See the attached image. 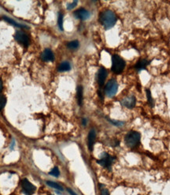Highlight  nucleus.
<instances>
[{
  "instance_id": "nucleus-1",
  "label": "nucleus",
  "mask_w": 170,
  "mask_h": 195,
  "mask_svg": "<svg viewBox=\"0 0 170 195\" xmlns=\"http://www.w3.org/2000/svg\"><path fill=\"white\" fill-rule=\"evenodd\" d=\"M117 16L112 10L106 9L104 10L99 15V21L105 29H109L113 28L117 22Z\"/></svg>"
},
{
  "instance_id": "nucleus-2",
  "label": "nucleus",
  "mask_w": 170,
  "mask_h": 195,
  "mask_svg": "<svg viewBox=\"0 0 170 195\" xmlns=\"http://www.w3.org/2000/svg\"><path fill=\"white\" fill-rule=\"evenodd\" d=\"M141 135L139 132L137 131H130L128 132L125 138V145L128 148H134L138 146L139 141H140Z\"/></svg>"
},
{
  "instance_id": "nucleus-3",
  "label": "nucleus",
  "mask_w": 170,
  "mask_h": 195,
  "mask_svg": "<svg viewBox=\"0 0 170 195\" xmlns=\"http://www.w3.org/2000/svg\"><path fill=\"white\" fill-rule=\"evenodd\" d=\"M125 67V60L118 55H113L112 56V67H111V70L113 73L117 74L122 73Z\"/></svg>"
},
{
  "instance_id": "nucleus-4",
  "label": "nucleus",
  "mask_w": 170,
  "mask_h": 195,
  "mask_svg": "<svg viewBox=\"0 0 170 195\" xmlns=\"http://www.w3.org/2000/svg\"><path fill=\"white\" fill-rule=\"evenodd\" d=\"M118 90V84L117 81L114 79H111L107 82L105 87V94L108 97L111 98L117 94Z\"/></svg>"
},
{
  "instance_id": "nucleus-5",
  "label": "nucleus",
  "mask_w": 170,
  "mask_h": 195,
  "mask_svg": "<svg viewBox=\"0 0 170 195\" xmlns=\"http://www.w3.org/2000/svg\"><path fill=\"white\" fill-rule=\"evenodd\" d=\"M113 160H114V157L111 156L110 155H109L107 153H103L102 155L100 160H99L97 162L99 165H101L105 168H108L110 169L112 164H113Z\"/></svg>"
},
{
  "instance_id": "nucleus-6",
  "label": "nucleus",
  "mask_w": 170,
  "mask_h": 195,
  "mask_svg": "<svg viewBox=\"0 0 170 195\" xmlns=\"http://www.w3.org/2000/svg\"><path fill=\"white\" fill-rule=\"evenodd\" d=\"M14 38L20 44H21L24 47H28L29 45V43H30L29 38H28V35L24 32H21V31L17 32L14 35Z\"/></svg>"
},
{
  "instance_id": "nucleus-7",
  "label": "nucleus",
  "mask_w": 170,
  "mask_h": 195,
  "mask_svg": "<svg viewBox=\"0 0 170 195\" xmlns=\"http://www.w3.org/2000/svg\"><path fill=\"white\" fill-rule=\"evenodd\" d=\"M21 186H22V191H23L24 194L26 195L33 194L35 193V189H36L32 183H31L30 182L26 179L22 180Z\"/></svg>"
},
{
  "instance_id": "nucleus-8",
  "label": "nucleus",
  "mask_w": 170,
  "mask_h": 195,
  "mask_svg": "<svg viewBox=\"0 0 170 195\" xmlns=\"http://www.w3.org/2000/svg\"><path fill=\"white\" fill-rule=\"evenodd\" d=\"M120 103L122 104L124 107L129 109H132L135 106L136 104V99L134 96H128V97H125L120 100Z\"/></svg>"
},
{
  "instance_id": "nucleus-9",
  "label": "nucleus",
  "mask_w": 170,
  "mask_h": 195,
  "mask_svg": "<svg viewBox=\"0 0 170 195\" xmlns=\"http://www.w3.org/2000/svg\"><path fill=\"white\" fill-rule=\"evenodd\" d=\"M74 16H75L76 18L80 19L82 21H85V20L89 18L91 14H90L89 11H87V9H85L84 8H80L76 11L74 12Z\"/></svg>"
},
{
  "instance_id": "nucleus-10",
  "label": "nucleus",
  "mask_w": 170,
  "mask_h": 195,
  "mask_svg": "<svg viewBox=\"0 0 170 195\" xmlns=\"http://www.w3.org/2000/svg\"><path fill=\"white\" fill-rule=\"evenodd\" d=\"M106 77H107V71L106 69H104L103 67L99 69L98 74H97V81H98V84L99 86H102L104 85Z\"/></svg>"
},
{
  "instance_id": "nucleus-11",
  "label": "nucleus",
  "mask_w": 170,
  "mask_h": 195,
  "mask_svg": "<svg viewBox=\"0 0 170 195\" xmlns=\"http://www.w3.org/2000/svg\"><path fill=\"white\" fill-rule=\"evenodd\" d=\"M95 137H96V134L94 130H91L88 134V137H87V145H88V148L89 150L91 152L94 148V141H95Z\"/></svg>"
},
{
  "instance_id": "nucleus-12",
  "label": "nucleus",
  "mask_w": 170,
  "mask_h": 195,
  "mask_svg": "<svg viewBox=\"0 0 170 195\" xmlns=\"http://www.w3.org/2000/svg\"><path fill=\"white\" fill-rule=\"evenodd\" d=\"M42 59L45 62H52L54 61V55L50 49H46L42 53Z\"/></svg>"
},
{
  "instance_id": "nucleus-13",
  "label": "nucleus",
  "mask_w": 170,
  "mask_h": 195,
  "mask_svg": "<svg viewBox=\"0 0 170 195\" xmlns=\"http://www.w3.org/2000/svg\"><path fill=\"white\" fill-rule=\"evenodd\" d=\"M150 64V61L146 60V59H140L137 62V63L135 66V69L137 71H141L143 70H145L146 67Z\"/></svg>"
},
{
  "instance_id": "nucleus-14",
  "label": "nucleus",
  "mask_w": 170,
  "mask_h": 195,
  "mask_svg": "<svg viewBox=\"0 0 170 195\" xmlns=\"http://www.w3.org/2000/svg\"><path fill=\"white\" fill-rule=\"evenodd\" d=\"M71 70V65L68 62H63L61 63L58 67V71L59 72H66Z\"/></svg>"
},
{
  "instance_id": "nucleus-15",
  "label": "nucleus",
  "mask_w": 170,
  "mask_h": 195,
  "mask_svg": "<svg viewBox=\"0 0 170 195\" xmlns=\"http://www.w3.org/2000/svg\"><path fill=\"white\" fill-rule=\"evenodd\" d=\"M76 97H77V102L79 105H82L83 102V87L79 86L77 88V92H76Z\"/></svg>"
},
{
  "instance_id": "nucleus-16",
  "label": "nucleus",
  "mask_w": 170,
  "mask_h": 195,
  "mask_svg": "<svg viewBox=\"0 0 170 195\" xmlns=\"http://www.w3.org/2000/svg\"><path fill=\"white\" fill-rule=\"evenodd\" d=\"M47 184L49 186L52 187V188L57 190V191H63L62 186H61V185H59L58 183H54V182H51V181H47Z\"/></svg>"
},
{
  "instance_id": "nucleus-17",
  "label": "nucleus",
  "mask_w": 170,
  "mask_h": 195,
  "mask_svg": "<svg viewBox=\"0 0 170 195\" xmlns=\"http://www.w3.org/2000/svg\"><path fill=\"white\" fill-rule=\"evenodd\" d=\"M79 45H80V44H79L78 40H73V41H70L69 43H68L67 47H68V49L76 50L79 47Z\"/></svg>"
},
{
  "instance_id": "nucleus-18",
  "label": "nucleus",
  "mask_w": 170,
  "mask_h": 195,
  "mask_svg": "<svg viewBox=\"0 0 170 195\" xmlns=\"http://www.w3.org/2000/svg\"><path fill=\"white\" fill-rule=\"evenodd\" d=\"M146 97H147V100H148V103L150 104V106H151V108H153V105H154V101H153V97L151 96V91H150V89H146Z\"/></svg>"
},
{
  "instance_id": "nucleus-19",
  "label": "nucleus",
  "mask_w": 170,
  "mask_h": 195,
  "mask_svg": "<svg viewBox=\"0 0 170 195\" xmlns=\"http://www.w3.org/2000/svg\"><path fill=\"white\" fill-rule=\"evenodd\" d=\"M58 25L59 28L61 31L63 30V15L61 13H59L58 17Z\"/></svg>"
},
{
  "instance_id": "nucleus-20",
  "label": "nucleus",
  "mask_w": 170,
  "mask_h": 195,
  "mask_svg": "<svg viewBox=\"0 0 170 195\" xmlns=\"http://www.w3.org/2000/svg\"><path fill=\"white\" fill-rule=\"evenodd\" d=\"M6 103V98L3 95H0V111L4 108L5 105Z\"/></svg>"
},
{
  "instance_id": "nucleus-21",
  "label": "nucleus",
  "mask_w": 170,
  "mask_h": 195,
  "mask_svg": "<svg viewBox=\"0 0 170 195\" xmlns=\"http://www.w3.org/2000/svg\"><path fill=\"white\" fill-rule=\"evenodd\" d=\"M3 18H4L5 21H6L7 22H9V23L12 24V25H14V26H17V27H20V28H23V27H24V26L19 25L18 23H17L16 21H14V20H12V19L9 18V17H3Z\"/></svg>"
},
{
  "instance_id": "nucleus-22",
  "label": "nucleus",
  "mask_w": 170,
  "mask_h": 195,
  "mask_svg": "<svg viewBox=\"0 0 170 195\" xmlns=\"http://www.w3.org/2000/svg\"><path fill=\"white\" fill-rule=\"evenodd\" d=\"M49 174L50 175H53L54 177H58L60 175V172H59V169L57 167H54L53 169L49 172Z\"/></svg>"
},
{
  "instance_id": "nucleus-23",
  "label": "nucleus",
  "mask_w": 170,
  "mask_h": 195,
  "mask_svg": "<svg viewBox=\"0 0 170 195\" xmlns=\"http://www.w3.org/2000/svg\"><path fill=\"white\" fill-rule=\"evenodd\" d=\"M77 1H73L71 4H68V6H67V9H68V10H71V9H73L74 7H76V6L77 5Z\"/></svg>"
},
{
  "instance_id": "nucleus-24",
  "label": "nucleus",
  "mask_w": 170,
  "mask_h": 195,
  "mask_svg": "<svg viewBox=\"0 0 170 195\" xmlns=\"http://www.w3.org/2000/svg\"><path fill=\"white\" fill-rule=\"evenodd\" d=\"M113 124H114L115 126H117V127H120V126H121L122 124H124V122H117V121H112V120H109Z\"/></svg>"
},
{
  "instance_id": "nucleus-25",
  "label": "nucleus",
  "mask_w": 170,
  "mask_h": 195,
  "mask_svg": "<svg viewBox=\"0 0 170 195\" xmlns=\"http://www.w3.org/2000/svg\"><path fill=\"white\" fill-rule=\"evenodd\" d=\"M101 195H109V192L107 189H102L101 191Z\"/></svg>"
},
{
  "instance_id": "nucleus-26",
  "label": "nucleus",
  "mask_w": 170,
  "mask_h": 195,
  "mask_svg": "<svg viewBox=\"0 0 170 195\" xmlns=\"http://www.w3.org/2000/svg\"><path fill=\"white\" fill-rule=\"evenodd\" d=\"M67 191H68V193L70 194L71 195H77V194H76L75 193V192H74V191H72V190H71L70 188H67Z\"/></svg>"
},
{
  "instance_id": "nucleus-27",
  "label": "nucleus",
  "mask_w": 170,
  "mask_h": 195,
  "mask_svg": "<svg viewBox=\"0 0 170 195\" xmlns=\"http://www.w3.org/2000/svg\"><path fill=\"white\" fill-rule=\"evenodd\" d=\"M82 124L83 126H86V125H87V119H83Z\"/></svg>"
},
{
  "instance_id": "nucleus-28",
  "label": "nucleus",
  "mask_w": 170,
  "mask_h": 195,
  "mask_svg": "<svg viewBox=\"0 0 170 195\" xmlns=\"http://www.w3.org/2000/svg\"><path fill=\"white\" fill-rule=\"evenodd\" d=\"M2 79L0 78V92H2Z\"/></svg>"
},
{
  "instance_id": "nucleus-29",
  "label": "nucleus",
  "mask_w": 170,
  "mask_h": 195,
  "mask_svg": "<svg viewBox=\"0 0 170 195\" xmlns=\"http://www.w3.org/2000/svg\"><path fill=\"white\" fill-rule=\"evenodd\" d=\"M51 195H52V194H51Z\"/></svg>"
}]
</instances>
